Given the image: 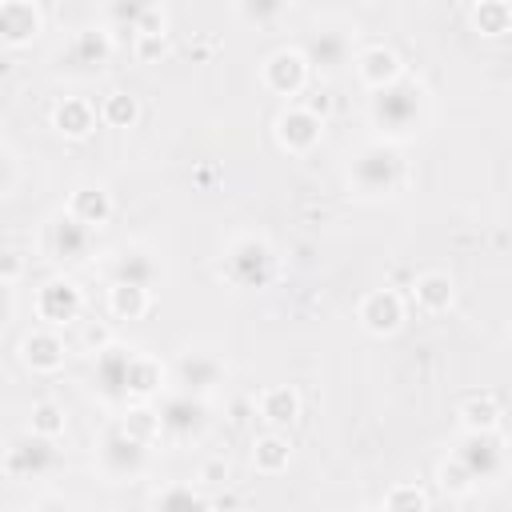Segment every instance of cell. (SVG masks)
<instances>
[{
    "mask_svg": "<svg viewBox=\"0 0 512 512\" xmlns=\"http://www.w3.org/2000/svg\"><path fill=\"white\" fill-rule=\"evenodd\" d=\"M472 20L484 36H500L512 24V8L504 0H480V4H472Z\"/></svg>",
    "mask_w": 512,
    "mask_h": 512,
    "instance_id": "83f0119b",
    "label": "cell"
},
{
    "mask_svg": "<svg viewBox=\"0 0 512 512\" xmlns=\"http://www.w3.org/2000/svg\"><path fill=\"white\" fill-rule=\"evenodd\" d=\"M8 312H12V292H8V284H0V324L8 320Z\"/></svg>",
    "mask_w": 512,
    "mask_h": 512,
    "instance_id": "ee69618b",
    "label": "cell"
},
{
    "mask_svg": "<svg viewBox=\"0 0 512 512\" xmlns=\"http://www.w3.org/2000/svg\"><path fill=\"white\" fill-rule=\"evenodd\" d=\"M168 52V40H164V32H140L136 36V56L148 64V60H160Z\"/></svg>",
    "mask_w": 512,
    "mask_h": 512,
    "instance_id": "e575fe53",
    "label": "cell"
},
{
    "mask_svg": "<svg viewBox=\"0 0 512 512\" xmlns=\"http://www.w3.org/2000/svg\"><path fill=\"white\" fill-rule=\"evenodd\" d=\"M356 72H360V80L368 84V88H388L392 80H400V60H396V52L392 48H384V44H372V48H364L360 56H356Z\"/></svg>",
    "mask_w": 512,
    "mask_h": 512,
    "instance_id": "9a60e30c",
    "label": "cell"
},
{
    "mask_svg": "<svg viewBox=\"0 0 512 512\" xmlns=\"http://www.w3.org/2000/svg\"><path fill=\"white\" fill-rule=\"evenodd\" d=\"M224 272L240 288H260L272 276V248L264 240H256V236H240L224 252Z\"/></svg>",
    "mask_w": 512,
    "mask_h": 512,
    "instance_id": "3957f363",
    "label": "cell"
},
{
    "mask_svg": "<svg viewBox=\"0 0 512 512\" xmlns=\"http://www.w3.org/2000/svg\"><path fill=\"white\" fill-rule=\"evenodd\" d=\"M460 420L468 432H496L500 424V404L492 396H480V400H464L460 404Z\"/></svg>",
    "mask_w": 512,
    "mask_h": 512,
    "instance_id": "d4e9b609",
    "label": "cell"
},
{
    "mask_svg": "<svg viewBox=\"0 0 512 512\" xmlns=\"http://www.w3.org/2000/svg\"><path fill=\"white\" fill-rule=\"evenodd\" d=\"M84 344H88L92 352H104V348L112 344V332H108L104 324H88V328H84Z\"/></svg>",
    "mask_w": 512,
    "mask_h": 512,
    "instance_id": "ab89813d",
    "label": "cell"
},
{
    "mask_svg": "<svg viewBox=\"0 0 512 512\" xmlns=\"http://www.w3.org/2000/svg\"><path fill=\"white\" fill-rule=\"evenodd\" d=\"M32 512H72V508H68L64 500H40V504H36Z\"/></svg>",
    "mask_w": 512,
    "mask_h": 512,
    "instance_id": "f6af8a7d",
    "label": "cell"
},
{
    "mask_svg": "<svg viewBox=\"0 0 512 512\" xmlns=\"http://www.w3.org/2000/svg\"><path fill=\"white\" fill-rule=\"evenodd\" d=\"M352 184L368 196L392 192L400 184V156L388 144H368L352 164Z\"/></svg>",
    "mask_w": 512,
    "mask_h": 512,
    "instance_id": "277c9868",
    "label": "cell"
},
{
    "mask_svg": "<svg viewBox=\"0 0 512 512\" xmlns=\"http://www.w3.org/2000/svg\"><path fill=\"white\" fill-rule=\"evenodd\" d=\"M52 464H56V448H52V440H44L36 432H20L4 448V472L16 480H32V476L48 472Z\"/></svg>",
    "mask_w": 512,
    "mask_h": 512,
    "instance_id": "5b68a950",
    "label": "cell"
},
{
    "mask_svg": "<svg viewBox=\"0 0 512 512\" xmlns=\"http://www.w3.org/2000/svg\"><path fill=\"white\" fill-rule=\"evenodd\" d=\"M208 512H216V508H208Z\"/></svg>",
    "mask_w": 512,
    "mask_h": 512,
    "instance_id": "bcb514c9",
    "label": "cell"
},
{
    "mask_svg": "<svg viewBox=\"0 0 512 512\" xmlns=\"http://www.w3.org/2000/svg\"><path fill=\"white\" fill-rule=\"evenodd\" d=\"M12 188V156L0 148V192H8Z\"/></svg>",
    "mask_w": 512,
    "mask_h": 512,
    "instance_id": "7bdbcfd3",
    "label": "cell"
},
{
    "mask_svg": "<svg viewBox=\"0 0 512 512\" xmlns=\"http://www.w3.org/2000/svg\"><path fill=\"white\" fill-rule=\"evenodd\" d=\"M136 116H140V108H136V100L128 92H108L104 104H100V120L112 124V128H128Z\"/></svg>",
    "mask_w": 512,
    "mask_h": 512,
    "instance_id": "4dcf8cb0",
    "label": "cell"
},
{
    "mask_svg": "<svg viewBox=\"0 0 512 512\" xmlns=\"http://www.w3.org/2000/svg\"><path fill=\"white\" fill-rule=\"evenodd\" d=\"M420 108H424V92L416 80H392L388 88H380L372 96V120L396 136H404L420 124Z\"/></svg>",
    "mask_w": 512,
    "mask_h": 512,
    "instance_id": "6da1fadb",
    "label": "cell"
},
{
    "mask_svg": "<svg viewBox=\"0 0 512 512\" xmlns=\"http://www.w3.org/2000/svg\"><path fill=\"white\" fill-rule=\"evenodd\" d=\"M56 128L64 132V136H88L92 132V124H96V112H92V104L88 100H76V96H68V100H60V108H56Z\"/></svg>",
    "mask_w": 512,
    "mask_h": 512,
    "instance_id": "603a6c76",
    "label": "cell"
},
{
    "mask_svg": "<svg viewBox=\"0 0 512 512\" xmlns=\"http://www.w3.org/2000/svg\"><path fill=\"white\" fill-rule=\"evenodd\" d=\"M320 132H324V120H316V116L304 112L300 104L288 108V112L276 120V136H280V144H284L288 152H308V148L320 140Z\"/></svg>",
    "mask_w": 512,
    "mask_h": 512,
    "instance_id": "4fadbf2b",
    "label": "cell"
},
{
    "mask_svg": "<svg viewBox=\"0 0 512 512\" xmlns=\"http://www.w3.org/2000/svg\"><path fill=\"white\" fill-rule=\"evenodd\" d=\"M156 424L164 436H176V440H188L204 428V404L192 396V392H180V396H168L156 412Z\"/></svg>",
    "mask_w": 512,
    "mask_h": 512,
    "instance_id": "8992f818",
    "label": "cell"
},
{
    "mask_svg": "<svg viewBox=\"0 0 512 512\" xmlns=\"http://www.w3.org/2000/svg\"><path fill=\"white\" fill-rule=\"evenodd\" d=\"M68 216L80 220L84 228H100V224H108V216H112V200H108V192H100V188H76L72 200H68Z\"/></svg>",
    "mask_w": 512,
    "mask_h": 512,
    "instance_id": "ffe728a7",
    "label": "cell"
},
{
    "mask_svg": "<svg viewBox=\"0 0 512 512\" xmlns=\"http://www.w3.org/2000/svg\"><path fill=\"white\" fill-rule=\"evenodd\" d=\"M108 52H112V40H108V32L104 28H84V32H76V40H72V60L76 64H104L108 60Z\"/></svg>",
    "mask_w": 512,
    "mask_h": 512,
    "instance_id": "cb8c5ba5",
    "label": "cell"
},
{
    "mask_svg": "<svg viewBox=\"0 0 512 512\" xmlns=\"http://www.w3.org/2000/svg\"><path fill=\"white\" fill-rule=\"evenodd\" d=\"M20 272H24V256L20 252H0V284L20 280Z\"/></svg>",
    "mask_w": 512,
    "mask_h": 512,
    "instance_id": "74e56055",
    "label": "cell"
},
{
    "mask_svg": "<svg viewBox=\"0 0 512 512\" xmlns=\"http://www.w3.org/2000/svg\"><path fill=\"white\" fill-rule=\"evenodd\" d=\"M176 376H180V384H184L188 392H204V388L220 384L224 368H220V360L208 356V352H184L180 364H176Z\"/></svg>",
    "mask_w": 512,
    "mask_h": 512,
    "instance_id": "ac0fdd59",
    "label": "cell"
},
{
    "mask_svg": "<svg viewBox=\"0 0 512 512\" xmlns=\"http://www.w3.org/2000/svg\"><path fill=\"white\" fill-rule=\"evenodd\" d=\"M300 108H304V112H312L316 120H324V116H328V108H332V92L316 88V92H312V96H308V100H304Z\"/></svg>",
    "mask_w": 512,
    "mask_h": 512,
    "instance_id": "f35d334b",
    "label": "cell"
},
{
    "mask_svg": "<svg viewBox=\"0 0 512 512\" xmlns=\"http://www.w3.org/2000/svg\"><path fill=\"white\" fill-rule=\"evenodd\" d=\"M144 12H148V4H112V8H108V16H112V20H120V24H128L132 32L140 28Z\"/></svg>",
    "mask_w": 512,
    "mask_h": 512,
    "instance_id": "8d00e7d4",
    "label": "cell"
},
{
    "mask_svg": "<svg viewBox=\"0 0 512 512\" xmlns=\"http://www.w3.org/2000/svg\"><path fill=\"white\" fill-rule=\"evenodd\" d=\"M224 480H228V464L224 460H208L200 468V484H224Z\"/></svg>",
    "mask_w": 512,
    "mask_h": 512,
    "instance_id": "60d3db41",
    "label": "cell"
},
{
    "mask_svg": "<svg viewBox=\"0 0 512 512\" xmlns=\"http://www.w3.org/2000/svg\"><path fill=\"white\" fill-rule=\"evenodd\" d=\"M144 456H148L144 440L128 436L124 428H112V432L100 440V460H104V468H108L112 476H136V472L144 468Z\"/></svg>",
    "mask_w": 512,
    "mask_h": 512,
    "instance_id": "52a82bcc",
    "label": "cell"
},
{
    "mask_svg": "<svg viewBox=\"0 0 512 512\" xmlns=\"http://www.w3.org/2000/svg\"><path fill=\"white\" fill-rule=\"evenodd\" d=\"M288 456H292V448H288V440L284 436H276V432H268V436H260L256 440V452H252V464L260 468V472H280V468H288Z\"/></svg>",
    "mask_w": 512,
    "mask_h": 512,
    "instance_id": "484cf974",
    "label": "cell"
},
{
    "mask_svg": "<svg viewBox=\"0 0 512 512\" xmlns=\"http://www.w3.org/2000/svg\"><path fill=\"white\" fill-rule=\"evenodd\" d=\"M128 364H132V352L120 348V344H108L104 352H96V388H100V396H108V400L128 396Z\"/></svg>",
    "mask_w": 512,
    "mask_h": 512,
    "instance_id": "8fae6325",
    "label": "cell"
},
{
    "mask_svg": "<svg viewBox=\"0 0 512 512\" xmlns=\"http://www.w3.org/2000/svg\"><path fill=\"white\" fill-rule=\"evenodd\" d=\"M400 320H404V304H400V296H396L392 288H376V292H368V296L360 300V324H364L368 332H376V336L396 332Z\"/></svg>",
    "mask_w": 512,
    "mask_h": 512,
    "instance_id": "30bf717a",
    "label": "cell"
},
{
    "mask_svg": "<svg viewBox=\"0 0 512 512\" xmlns=\"http://www.w3.org/2000/svg\"><path fill=\"white\" fill-rule=\"evenodd\" d=\"M32 432L44 436V440H56V436L64 432V412H60L52 400H40V404L32 408Z\"/></svg>",
    "mask_w": 512,
    "mask_h": 512,
    "instance_id": "d6a6232c",
    "label": "cell"
},
{
    "mask_svg": "<svg viewBox=\"0 0 512 512\" xmlns=\"http://www.w3.org/2000/svg\"><path fill=\"white\" fill-rule=\"evenodd\" d=\"M156 276V260L144 248H120L112 260V280L116 284H132V288H148Z\"/></svg>",
    "mask_w": 512,
    "mask_h": 512,
    "instance_id": "d6986e66",
    "label": "cell"
},
{
    "mask_svg": "<svg viewBox=\"0 0 512 512\" xmlns=\"http://www.w3.org/2000/svg\"><path fill=\"white\" fill-rule=\"evenodd\" d=\"M88 240H92V228H84V224L72 220L68 212L48 224V248H52L60 260H80V256L88 252Z\"/></svg>",
    "mask_w": 512,
    "mask_h": 512,
    "instance_id": "2e32d148",
    "label": "cell"
},
{
    "mask_svg": "<svg viewBox=\"0 0 512 512\" xmlns=\"http://www.w3.org/2000/svg\"><path fill=\"white\" fill-rule=\"evenodd\" d=\"M296 412H300V400H296V392H292V388L276 384V388H264V392H260V416H264L272 428L292 424V420H296Z\"/></svg>",
    "mask_w": 512,
    "mask_h": 512,
    "instance_id": "7402d4cb",
    "label": "cell"
},
{
    "mask_svg": "<svg viewBox=\"0 0 512 512\" xmlns=\"http://www.w3.org/2000/svg\"><path fill=\"white\" fill-rule=\"evenodd\" d=\"M236 12H240V16H248V20H268V16H276V12H280V4H240Z\"/></svg>",
    "mask_w": 512,
    "mask_h": 512,
    "instance_id": "b9f144b4",
    "label": "cell"
},
{
    "mask_svg": "<svg viewBox=\"0 0 512 512\" xmlns=\"http://www.w3.org/2000/svg\"><path fill=\"white\" fill-rule=\"evenodd\" d=\"M20 352H24V364L32 372H56V368H64V344H60L56 332H32V336H24Z\"/></svg>",
    "mask_w": 512,
    "mask_h": 512,
    "instance_id": "e0dca14e",
    "label": "cell"
},
{
    "mask_svg": "<svg viewBox=\"0 0 512 512\" xmlns=\"http://www.w3.org/2000/svg\"><path fill=\"white\" fill-rule=\"evenodd\" d=\"M452 460L472 476V484H488L504 472V444L496 432H464Z\"/></svg>",
    "mask_w": 512,
    "mask_h": 512,
    "instance_id": "7a4b0ae2",
    "label": "cell"
},
{
    "mask_svg": "<svg viewBox=\"0 0 512 512\" xmlns=\"http://www.w3.org/2000/svg\"><path fill=\"white\" fill-rule=\"evenodd\" d=\"M304 64L308 68H320V72H336L344 60H348V36L344 32H336V28H320V32H312L308 36V44H304Z\"/></svg>",
    "mask_w": 512,
    "mask_h": 512,
    "instance_id": "7c38bea8",
    "label": "cell"
},
{
    "mask_svg": "<svg viewBox=\"0 0 512 512\" xmlns=\"http://www.w3.org/2000/svg\"><path fill=\"white\" fill-rule=\"evenodd\" d=\"M440 488L452 492V496H464V492H472L476 484H472V476H468L456 460H448V464H440Z\"/></svg>",
    "mask_w": 512,
    "mask_h": 512,
    "instance_id": "836d02e7",
    "label": "cell"
},
{
    "mask_svg": "<svg viewBox=\"0 0 512 512\" xmlns=\"http://www.w3.org/2000/svg\"><path fill=\"white\" fill-rule=\"evenodd\" d=\"M80 288L72 284V280H48L40 292H36V312H40V320H48V324H68V320H76L80 316Z\"/></svg>",
    "mask_w": 512,
    "mask_h": 512,
    "instance_id": "ba28073f",
    "label": "cell"
},
{
    "mask_svg": "<svg viewBox=\"0 0 512 512\" xmlns=\"http://www.w3.org/2000/svg\"><path fill=\"white\" fill-rule=\"evenodd\" d=\"M40 8L28 0H8L0 4V40L4 44H28L40 32Z\"/></svg>",
    "mask_w": 512,
    "mask_h": 512,
    "instance_id": "5bb4252c",
    "label": "cell"
},
{
    "mask_svg": "<svg viewBox=\"0 0 512 512\" xmlns=\"http://www.w3.org/2000/svg\"><path fill=\"white\" fill-rule=\"evenodd\" d=\"M412 300L424 308V312H444L452 304V280L444 272H424L416 276L412 284Z\"/></svg>",
    "mask_w": 512,
    "mask_h": 512,
    "instance_id": "44dd1931",
    "label": "cell"
},
{
    "mask_svg": "<svg viewBox=\"0 0 512 512\" xmlns=\"http://www.w3.org/2000/svg\"><path fill=\"white\" fill-rule=\"evenodd\" d=\"M124 432L148 444V436H152V432L160 436V424H156V416H148V412H132V416H128V424H124Z\"/></svg>",
    "mask_w": 512,
    "mask_h": 512,
    "instance_id": "d590c367",
    "label": "cell"
},
{
    "mask_svg": "<svg viewBox=\"0 0 512 512\" xmlns=\"http://www.w3.org/2000/svg\"><path fill=\"white\" fill-rule=\"evenodd\" d=\"M160 364L152 360V356H140V352H132V364H128V396H148V392H156L160 388Z\"/></svg>",
    "mask_w": 512,
    "mask_h": 512,
    "instance_id": "4316f807",
    "label": "cell"
},
{
    "mask_svg": "<svg viewBox=\"0 0 512 512\" xmlns=\"http://www.w3.org/2000/svg\"><path fill=\"white\" fill-rule=\"evenodd\" d=\"M384 512H428V496L416 484H396L384 496Z\"/></svg>",
    "mask_w": 512,
    "mask_h": 512,
    "instance_id": "1f68e13d",
    "label": "cell"
},
{
    "mask_svg": "<svg viewBox=\"0 0 512 512\" xmlns=\"http://www.w3.org/2000/svg\"><path fill=\"white\" fill-rule=\"evenodd\" d=\"M304 76H308V64L296 48H280L264 60V84L280 96H296L304 88Z\"/></svg>",
    "mask_w": 512,
    "mask_h": 512,
    "instance_id": "9c48e42d",
    "label": "cell"
},
{
    "mask_svg": "<svg viewBox=\"0 0 512 512\" xmlns=\"http://www.w3.org/2000/svg\"><path fill=\"white\" fill-rule=\"evenodd\" d=\"M112 312L120 320H140L148 312V288H132V284H112V296H108Z\"/></svg>",
    "mask_w": 512,
    "mask_h": 512,
    "instance_id": "f1b7e54d",
    "label": "cell"
},
{
    "mask_svg": "<svg viewBox=\"0 0 512 512\" xmlns=\"http://www.w3.org/2000/svg\"><path fill=\"white\" fill-rule=\"evenodd\" d=\"M156 512H208V500L200 492H192V484H172L160 492Z\"/></svg>",
    "mask_w": 512,
    "mask_h": 512,
    "instance_id": "f546056e",
    "label": "cell"
}]
</instances>
